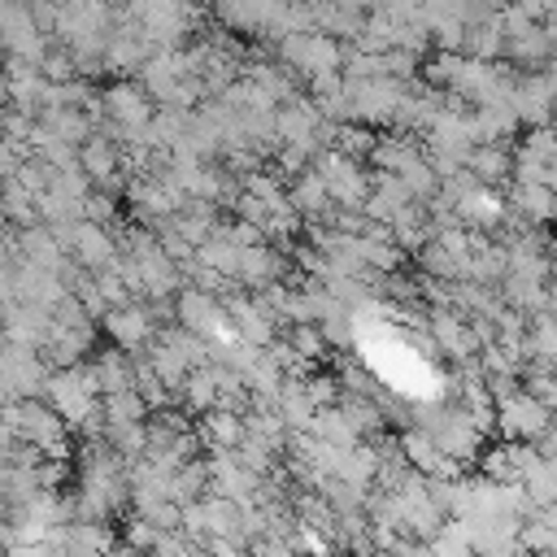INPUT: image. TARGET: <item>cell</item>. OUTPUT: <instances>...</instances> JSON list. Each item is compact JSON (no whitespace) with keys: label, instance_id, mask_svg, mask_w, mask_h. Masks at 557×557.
I'll list each match as a JSON object with an SVG mask.
<instances>
[{"label":"cell","instance_id":"obj_15","mask_svg":"<svg viewBox=\"0 0 557 557\" xmlns=\"http://www.w3.org/2000/svg\"><path fill=\"white\" fill-rule=\"evenodd\" d=\"M48 331H52V309L22 305V300H13V305L4 309V326H0V335H4V339L26 344V348H44Z\"/></svg>","mask_w":557,"mask_h":557},{"label":"cell","instance_id":"obj_29","mask_svg":"<svg viewBox=\"0 0 557 557\" xmlns=\"http://www.w3.org/2000/svg\"><path fill=\"white\" fill-rule=\"evenodd\" d=\"M248 557H300V553H292L287 540H270V535H261V540L248 544Z\"/></svg>","mask_w":557,"mask_h":557},{"label":"cell","instance_id":"obj_19","mask_svg":"<svg viewBox=\"0 0 557 557\" xmlns=\"http://www.w3.org/2000/svg\"><path fill=\"white\" fill-rule=\"evenodd\" d=\"M496 292H500V300L509 305V309H518V313H540V309H548V278H527V274H505L500 283H496Z\"/></svg>","mask_w":557,"mask_h":557},{"label":"cell","instance_id":"obj_16","mask_svg":"<svg viewBox=\"0 0 557 557\" xmlns=\"http://www.w3.org/2000/svg\"><path fill=\"white\" fill-rule=\"evenodd\" d=\"M466 170L483 183V187H509L513 183V144H474L466 157Z\"/></svg>","mask_w":557,"mask_h":557},{"label":"cell","instance_id":"obj_35","mask_svg":"<svg viewBox=\"0 0 557 557\" xmlns=\"http://www.w3.org/2000/svg\"><path fill=\"white\" fill-rule=\"evenodd\" d=\"M553 122H557V96H553Z\"/></svg>","mask_w":557,"mask_h":557},{"label":"cell","instance_id":"obj_25","mask_svg":"<svg viewBox=\"0 0 557 557\" xmlns=\"http://www.w3.org/2000/svg\"><path fill=\"white\" fill-rule=\"evenodd\" d=\"M283 339H287L300 357H309V361L331 357V344H326V335H322V326H318V322H292V326L283 331Z\"/></svg>","mask_w":557,"mask_h":557},{"label":"cell","instance_id":"obj_1","mask_svg":"<svg viewBox=\"0 0 557 557\" xmlns=\"http://www.w3.org/2000/svg\"><path fill=\"white\" fill-rule=\"evenodd\" d=\"M0 422L13 431V440L35 444L44 457L70 461V435H74V431L65 426V418H61L44 396H26V400L0 405Z\"/></svg>","mask_w":557,"mask_h":557},{"label":"cell","instance_id":"obj_8","mask_svg":"<svg viewBox=\"0 0 557 557\" xmlns=\"http://www.w3.org/2000/svg\"><path fill=\"white\" fill-rule=\"evenodd\" d=\"M65 252H70V261L83 265V270H104V265L117 261V231L78 218V222L70 226V235H65Z\"/></svg>","mask_w":557,"mask_h":557},{"label":"cell","instance_id":"obj_9","mask_svg":"<svg viewBox=\"0 0 557 557\" xmlns=\"http://www.w3.org/2000/svg\"><path fill=\"white\" fill-rule=\"evenodd\" d=\"M553 96H557V91H553V83L544 78V70L518 74L509 104H513L522 131H527V126H553Z\"/></svg>","mask_w":557,"mask_h":557},{"label":"cell","instance_id":"obj_14","mask_svg":"<svg viewBox=\"0 0 557 557\" xmlns=\"http://www.w3.org/2000/svg\"><path fill=\"white\" fill-rule=\"evenodd\" d=\"M35 126L44 131V135H52V139H61V144H83L100 122L87 113V109H78V104H48V109H39L35 113Z\"/></svg>","mask_w":557,"mask_h":557},{"label":"cell","instance_id":"obj_34","mask_svg":"<svg viewBox=\"0 0 557 557\" xmlns=\"http://www.w3.org/2000/svg\"><path fill=\"white\" fill-rule=\"evenodd\" d=\"M104 9H126V0H100Z\"/></svg>","mask_w":557,"mask_h":557},{"label":"cell","instance_id":"obj_17","mask_svg":"<svg viewBox=\"0 0 557 557\" xmlns=\"http://www.w3.org/2000/svg\"><path fill=\"white\" fill-rule=\"evenodd\" d=\"M218 387H222V366H218V361L196 366V370L183 379V387H178V409H187L191 418L218 409Z\"/></svg>","mask_w":557,"mask_h":557},{"label":"cell","instance_id":"obj_26","mask_svg":"<svg viewBox=\"0 0 557 557\" xmlns=\"http://www.w3.org/2000/svg\"><path fill=\"white\" fill-rule=\"evenodd\" d=\"M300 387H305V396H309V405H313V409H322V405H335V400L344 396V387H339V374H326V370H313V374H305V379H300Z\"/></svg>","mask_w":557,"mask_h":557},{"label":"cell","instance_id":"obj_24","mask_svg":"<svg viewBox=\"0 0 557 557\" xmlns=\"http://www.w3.org/2000/svg\"><path fill=\"white\" fill-rule=\"evenodd\" d=\"M522 492L540 505V509H548V505H557V466L540 453V461L527 470V479H522Z\"/></svg>","mask_w":557,"mask_h":557},{"label":"cell","instance_id":"obj_20","mask_svg":"<svg viewBox=\"0 0 557 557\" xmlns=\"http://www.w3.org/2000/svg\"><path fill=\"white\" fill-rule=\"evenodd\" d=\"M196 435L205 444V453H218V448H235L244 440V413H231V409H209L196 418Z\"/></svg>","mask_w":557,"mask_h":557},{"label":"cell","instance_id":"obj_27","mask_svg":"<svg viewBox=\"0 0 557 557\" xmlns=\"http://www.w3.org/2000/svg\"><path fill=\"white\" fill-rule=\"evenodd\" d=\"M117 540H126L131 548H139V553H152L157 548V540H161V531L148 522V518H139V513H122V535Z\"/></svg>","mask_w":557,"mask_h":557},{"label":"cell","instance_id":"obj_21","mask_svg":"<svg viewBox=\"0 0 557 557\" xmlns=\"http://www.w3.org/2000/svg\"><path fill=\"white\" fill-rule=\"evenodd\" d=\"M0 218L13 226V231H26L39 222V196L26 191L17 178H4L0 183Z\"/></svg>","mask_w":557,"mask_h":557},{"label":"cell","instance_id":"obj_11","mask_svg":"<svg viewBox=\"0 0 557 557\" xmlns=\"http://www.w3.org/2000/svg\"><path fill=\"white\" fill-rule=\"evenodd\" d=\"M453 209H457V222L466 226V231H483V235H492L496 226H500V218H505V191L500 187H474V191H466L461 200H453Z\"/></svg>","mask_w":557,"mask_h":557},{"label":"cell","instance_id":"obj_18","mask_svg":"<svg viewBox=\"0 0 557 557\" xmlns=\"http://www.w3.org/2000/svg\"><path fill=\"white\" fill-rule=\"evenodd\" d=\"M91 366H96V379H100V396L135 387V357H131L126 348L104 344V348L91 352Z\"/></svg>","mask_w":557,"mask_h":557},{"label":"cell","instance_id":"obj_28","mask_svg":"<svg viewBox=\"0 0 557 557\" xmlns=\"http://www.w3.org/2000/svg\"><path fill=\"white\" fill-rule=\"evenodd\" d=\"M383 74L396 78V83H413L422 74V57L409 52V48H387L383 52Z\"/></svg>","mask_w":557,"mask_h":557},{"label":"cell","instance_id":"obj_4","mask_svg":"<svg viewBox=\"0 0 557 557\" xmlns=\"http://www.w3.org/2000/svg\"><path fill=\"white\" fill-rule=\"evenodd\" d=\"M548 426H553V409L540 396H531L527 387H518V392H509V396L496 400V435L500 440L535 444Z\"/></svg>","mask_w":557,"mask_h":557},{"label":"cell","instance_id":"obj_13","mask_svg":"<svg viewBox=\"0 0 557 557\" xmlns=\"http://www.w3.org/2000/svg\"><path fill=\"white\" fill-rule=\"evenodd\" d=\"M287 200L305 222H331V213H335V200H331V191L313 165L287 178Z\"/></svg>","mask_w":557,"mask_h":557},{"label":"cell","instance_id":"obj_12","mask_svg":"<svg viewBox=\"0 0 557 557\" xmlns=\"http://www.w3.org/2000/svg\"><path fill=\"white\" fill-rule=\"evenodd\" d=\"M505 205L509 213H518L527 226H553L557 222V187H540V183H509L505 187Z\"/></svg>","mask_w":557,"mask_h":557},{"label":"cell","instance_id":"obj_5","mask_svg":"<svg viewBox=\"0 0 557 557\" xmlns=\"http://www.w3.org/2000/svg\"><path fill=\"white\" fill-rule=\"evenodd\" d=\"M348 91H352V122L361 126H374V131H392L396 122V109H400V96H405V83L379 74V78H348Z\"/></svg>","mask_w":557,"mask_h":557},{"label":"cell","instance_id":"obj_2","mask_svg":"<svg viewBox=\"0 0 557 557\" xmlns=\"http://www.w3.org/2000/svg\"><path fill=\"white\" fill-rule=\"evenodd\" d=\"M274 57L300 78V83H309V78H318V74H335L339 65H344V44L335 39V35H326V30H292V35H283V39H274Z\"/></svg>","mask_w":557,"mask_h":557},{"label":"cell","instance_id":"obj_3","mask_svg":"<svg viewBox=\"0 0 557 557\" xmlns=\"http://www.w3.org/2000/svg\"><path fill=\"white\" fill-rule=\"evenodd\" d=\"M78 170L91 178V187L96 191H109V196H122L126 191V161H122V144L104 131V126H96L83 144H78Z\"/></svg>","mask_w":557,"mask_h":557},{"label":"cell","instance_id":"obj_36","mask_svg":"<svg viewBox=\"0 0 557 557\" xmlns=\"http://www.w3.org/2000/svg\"><path fill=\"white\" fill-rule=\"evenodd\" d=\"M540 557H557V553H540Z\"/></svg>","mask_w":557,"mask_h":557},{"label":"cell","instance_id":"obj_33","mask_svg":"<svg viewBox=\"0 0 557 557\" xmlns=\"http://www.w3.org/2000/svg\"><path fill=\"white\" fill-rule=\"evenodd\" d=\"M366 557H392V548H370Z\"/></svg>","mask_w":557,"mask_h":557},{"label":"cell","instance_id":"obj_23","mask_svg":"<svg viewBox=\"0 0 557 557\" xmlns=\"http://www.w3.org/2000/svg\"><path fill=\"white\" fill-rule=\"evenodd\" d=\"M374 139H379V131H374V126L339 122V126H335V139H331V148H339V152H344V157H352V161H370Z\"/></svg>","mask_w":557,"mask_h":557},{"label":"cell","instance_id":"obj_31","mask_svg":"<svg viewBox=\"0 0 557 557\" xmlns=\"http://www.w3.org/2000/svg\"><path fill=\"white\" fill-rule=\"evenodd\" d=\"M548 270L557 274V235H548Z\"/></svg>","mask_w":557,"mask_h":557},{"label":"cell","instance_id":"obj_22","mask_svg":"<svg viewBox=\"0 0 557 557\" xmlns=\"http://www.w3.org/2000/svg\"><path fill=\"white\" fill-rule=\"evenodd\" d=\"M148 405H144V396L135 392V387H126V392H109V396H100V418H104V426H126V422H148Z\"/></svg>","mask_w":557,"mask_h":557},{"label":"cell","instance_id":"obj_32","mask_svg":"<svg viewBox=\"0 0 557 557\" xmlns=\"http://www.w3.org/2000/svg\"><path fill=\"white\" fill-rule=\"evenodd\" d=\"M4 87H9V70H4V52H0V100H4Z\"/></svg>","mask_w":557,"mask_h":557},{"label":"cell","instance_id":"obj_7","mask_svg":"<svg viewBox=\"0 0 557 557\" xmlns=\"http://www.w3.org/2000/svg\"><path fill=\"white\" fill-rule=\"evenodd\" d=\"M426 335H431L435 352H444L453 366L479 357V339L470 331V318L457 309H426Z\"/></svg>","mask_w":557,"mask_h":557},{"label":"cell","instance_id":"obj_6","mask_svg":"<svg viewBox=\"0 0 557 557\" xmlns=\"http://www.w3.org/2000/svg\"><path fill=\"white\" fill-rule=\"evenodd\" d=\"M100 331H104L109 344H117V348H126V352L135 357V352H144V348L157 339L161 322L152 318V305H148V300H126V305L104 309Z\"/></svg>","mask_w":557,"mask_h":557},{"label":"cell","instance_id":"obj_10","mask_svg":"<svg viewBox=\"0 0 557 557\" xmlns=\"http://www.w3.org/2000/svg\"><path fill=\"white\" fill-rule=\"evenodd\" d=\"M70 296V287L61 283L57 270H39V265H26V261H13V300L22 305H39V309H52Z\"/></svg>","mask_w":557,"mask_h":557},{"label":"cell","instance_id":"obj_30","mask_svg":"<svg viewBox=\"0 0 557 557\" xmlns=\"http://www.w3.org/2000/svg\"><path fill=\"white\" fill-rule=\"evenodd\" d=\"M109 557H148V553H139V548H131L126 540H117V544L109 548Z\"/></svg>","mask_w":557,"mask_h":557}]
</instances>
